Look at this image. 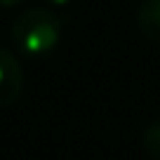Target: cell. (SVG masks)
<instances>
[{
  "label": "cell",
  "mask_w": 160,
  "mask_h": 160,
  "mask_svg": "<svg viewBox=\"0 0 160 160\" xmlns=\"http://www.w3.org/2000/svg\"><path fill=\"white\" fill-rule=\"evenodd\" d=\"M64 21L57 12L45 7H31L12 21V45L24 57H45L59 45Z\"/></svg>",
  "instance_id": "6da1fadb"
},
{
  "label": "cell",
  "mask_w": 160,
  "mask_h": 160,
  "mask_svg": "<svg viewBox=\"0 0 160 160\" xmlns=\"http://www.w3.org/2000/svg\"><path fill=\"white\" fill-rule=\"evenodd\" d=\"M24 92V68L14 52L0 47V108L17 104Z\"/></svg>",
  "instance_id": "7a4b0ae2"
},
{
  "label": "cell",
  "mask_w": 160,
  "mask_h": 160,
  "mask_svg": "<svg viewBox=\"0 0 160 160\" xmlns=\"http://www.w3.org/2000/svg\"><path fill=\"white\" fill-rule=\"evenodd\" d=\"M141 146L148 153V158L160 160V120H153L141 134Z\"/></svg>",
  "instance_id": "277c9868"
},
{
  "label": "cell",
  "mask_w": 160,
  "mask_h": 160,
  "mask_svg": "<svg viewBox=\"0 0 160 160\" xmlns=\"http://www.w3.org/2000/svg\"><path fill=\"white\" fill-rule=\"evenodd\" d=\"M21 0H0V5L2 7H12V5H19Z\"/></svg>",
  "instance_id": "5b68a950"
},
{
  "label": "cell",
  "mask_w": 160,
  "mask_h": 160,
  "mask_svg": "<svg viewBox=\"0 0 160 160\" xmlns=\"http://www.w3.org/2000/svg\"><path fill=\"white\" fill-rule=\"evenodd\" d=\"M50 5H66V2H71V0H47Z\"/></svg>",
  "instance_id": "8992f818"
},
{
  "label": "cell",
  "mask_w": 160,
  "mask_h": 160,
  "mask_svg": "<svg viewBox=\"0 0 160 160\" xmlns=\"http://www.w3.org/2000/svg\"><path fill=\"white\" fill-rule=\"evenodd\" d=\"M137 26L141 35L160 42V0H141L137 10Z\"/></svg>",
  "instance_id": "3957f363"
}]
</instances>
